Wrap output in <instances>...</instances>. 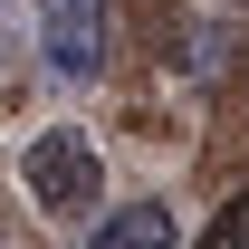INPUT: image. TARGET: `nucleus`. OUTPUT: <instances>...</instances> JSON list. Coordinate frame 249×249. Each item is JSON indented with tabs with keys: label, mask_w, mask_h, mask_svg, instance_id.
<instances>
[{
	"label": "nucleus",
	"mask_w": 249,
	"mask_h": 249,
	"mask_svg": "<svg viewBox=\"0 0 249 249\" xmlns=\"http://www.w3.org/2000/svg\"><path fill=\"white\" fill-rule=\"evenodd\" d=\"M106 19H115V0H38L29 38L48 48L67 87H87V77H106Z\"/></svg>",
	"instance_id": "nucleus-2"
},
{
	"label": "nucleus",
	"mask_w": 249,
	"mask_h": 249,
	"mask_svg": "<svg viewBox=\"0 0 249 249\" xmlns=\"http://www.w3.org/2000/svg\"><path fill=\"white\" fill-rule=\"evenodd\" d=\"M87 249H173V211H163V201H124V211L96 220Z\"/></svg>",
	"instance_id": "nucleus-3"
},
{
	"label": "nucleus",
	"mask_w": 249,
	"mask_h": 249,
	"mask_svg": "<svg viewBox=\"0 0 249 249\" xmlns=\"http://www.w3.org/2000/svg\"><path fill=\"white\" fill-rule=\"evenodd\" d=\"M19 182H29V201H38L48 220H77V211L106 201V154H96L77 124H48L29 154H19Z\"/></svg>",
	"instance_id": "nucleus-1"
},
{
	"label": "nucleus",
	"mask_w": 249,
	"mask_h": 249,
	"mask_svg": "<svg viewBox=\"0 0 249 249\" xmlns=\"http://www.w3.org/2000/svg\"><path fill=\"white\" fill-rule=\"evenodd\" d=\"M201 249H249V192H230V201H220V220L201 230Z\"/></svg>",
	"instance_id": "nucleus-5"
},
{
	"label": "nucleus",
	"mask_w": 249,
	"mask_h": 249,
	"mask_svg": "<svg viewBox=\"0 0 249 249\" xmlns=\"http://www.w3.org/2000/svg\"><path fill=\"white\" fill-rule=\"evenodd\" d=\"M29 67V19H19V0H0V87Z\"/></svg>",
	"instance_id": "nucleus-4"
},
{
	"label": "nucleus",
	"mask_w": 249,
	"mask_h": 249,
	"mask_svg": "<svg viewBox=\"0 0 249 249\" xmlns=\"http://www.w3.org/2000/svg\"><path fill=\"white\" fill-rule=\"evenodd\" d=\"M0 249H19V240H10V220H0Z\"/></svg>",
	"instance_id": "nucleus-6"
}]
</instances>
